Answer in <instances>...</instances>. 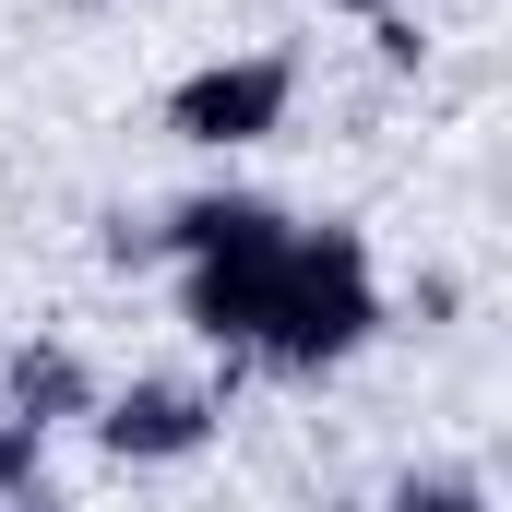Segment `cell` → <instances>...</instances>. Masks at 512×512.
Wrapping results in <instances>:
<instances>
[{
  "instance_id": "cell-1",
  "label": "cell",
  "mask_w": 512,
  "mask_h": 512,
  "mask_svg": "<svg viewBox=\"0 0 512 512\" xmlns=\"http://www.w3.org/2000/svg\"><path fill=\"white\" fill-rule=\"evenodd\" d=\"M370 334H382V286H370L358 227H286L274 310H262V358L310 382V370H346Z\"/></svg>"
},
{
  "instance_id": "cell-2",
  "label": "cell",
  "mask_w": 512,
  "mask_h": 512,
  "mask_svg": "<svg viewBox=\"0 0 512 512\" xmlns=\"http://www.w3.org/2000/svg\"><path fill=\"white\" fill-rule=\"evenodd\" d=\"M286 108H298V72H286L274 48H251V60H203V72L167 96V131L203 143V155H239V143H274Z\"/></svg>"
},
{
  "instance_id": "cell-3",
  "label": "cell",
  "mask_w": 512,
  "mask_h": 512,
  "mask_svg": "<svg viewBox=\"0 0 512 512\" xmlns=\"http://www.w3.org/2000/svg\"><path fill=\"white\" fill-rule=\"evenodd\" d=\"M84 417H96V453H108V465H191L227 405L191 393V382H131V393H96Z\"/></svg>"
},
{
  "instance_id": "cell-4",
  "label": "cell",
  "mask_w": 512,
  "mask_h": 512,
  "mask_svg": "<svg viewBox=\"0 0 512 512\" xmlns=\"http://www.w3.org/2000/svg\"><path fill=\"white\" fill-rule=\"evenodd\" d=\"M274 262H286V239H251V251H203L191 262V334L203 346H262V310H274Z\"/></svg>"
},
{
  "instance_id": "cell-5",
  "label": "cell",
  "mask_w": 512,
  "mask_h": 512,
  "mask_svg": "<svg viewBox=\"0 0 512 512\" xmlns=\"http://www.w3.org/2000/svg\"><path fill=\"white\" fill-rule=\"evenodd\" d=\"M251 239H286V215H274V203H251V191H203V203H179V215H167V251H179V262L251 251Z\"/></svg>"
},
{
  "instance_id": "cell-6",
  "label": "cell",
  "mask_w": 512,
  "mask_h": 512,
  "mask_svg": "<svg viewBox=\"0 0 512 512\" xmlns=\"http://www.w3.org/2000/svg\"><path fill=\"white\" fill-rule=\"evenodd\" d=\"M84 405H96V382H84L60 346H24V358H12V405H0V417H24V429H60V417H84Z\"/></svg>"
},
{
  "instance_id": "cell-7",
  "label": "cell",
  "mask_w": 512,
  "mask_h": 512,
  "mask_svg": "<svg viewBox=\"0 0 512 512\" xmlns=\"http://www.w3.org/2000/svg\"><path fill=\"white\" fill-rule=\"evenodd\" d=\"M393 512H489L477 477H393Z\"/></svg>"
},
{
  "instance_id": "cell-8",
  "label": "cell",
  "mask_w": 512,
  "mask_h": 512,
  "mask_svg": "<svg viewBox=\"0 0 512 512\" xmlns=\"http://www.w3.org/2000/svg\"><path fill=\"white\" fill-rule=\"evenodd\" d=\"M36 441H48V429L0 417V501H24V489H36Z\"/></svg>"
},
{
  "instance_id": "cell-9",
  "label": "cell",
  "mask_w": 512,
  "mask_h": 512,
  "mask_svg": "<svg viewBox=\"0 0 512 512\" xmlns=\"http://www.w3.org/2000/svg\"><path fill=\"white\" fill-rule=\"evenodd\" d=\"M370 36H382V60H393V72H417V60H429V36H417V12H382Z\"/></svg>"
},
{
  "instance_id": "cell-10",
  "label": "cell",
  "mask_w": 512,
  "mask_h": 512,
  "mask_svg": "<svg viewBox=\"0 0 512 512\" xmlns=\"http://www.w3.org/2000/svg\"><path fill=\"white\" fill-rule=\"evenodd\" d=\"M334 12H370V24H382V12H417V0H334Z\"/></svg>"
},
{
  "instance_id": "cell-11",
  "label": "cell",
  "mask_w": 512,
  "mask_h": 512,
  "mask_svg": "<svg viewBox=\"0 0 512 512\" xmlns=\"http://www.w3.org/2000/svg\"><path fill=\"white\" fill-rule=\"evenodd\" d=\"M24 512H48V501H36V489H24Z\"/></svg>"
}]
</instances>
